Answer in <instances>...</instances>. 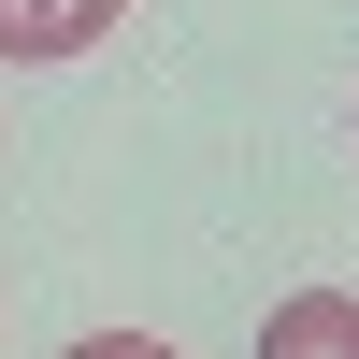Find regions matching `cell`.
<instances>
[{
    "instance_id": "obj_1",
    "label": "cell",
    "mask_w": 359,
    "mask_h": 359,
    "mask_svg": "<svg viewBox=\"0 0 359 359\" xmlns=\"http://www.w3.org/2000/svg\"><path fill=\"white\" fill-rule=\"evenodd\" d=\"M259 359H359V287H287L259 316Z\"/></svg>"
},
{
    "instance_id": "obj_2",
    "label": "cell",
    "mask_w": 359,
    "mask_h": 359,
    "mask_svg": "<svg viewBox=\"0 0 359 359\" xmlns=\"http://www.w3.org/2000/svg\"><path fill=\"white\" fill-rule=\"evenodd\" d=\"M130 0H0V57H86Z\"/></svg>"
},
{
    "instance_id": "obj_3",
    "label": "cell",
    "mask_w": 359,
    "mask_h": 359,
    "mask_svg": "<svg viewBox=\"0 0 359 359\" xmlns=\"http://www.w3.org/2000/svg\"><path fill=\"white\" fill-rule=\"evenodd\" d=\"M57 359H172L158 331H86V345H57Z\"/></svg>"
}]
</instances>
